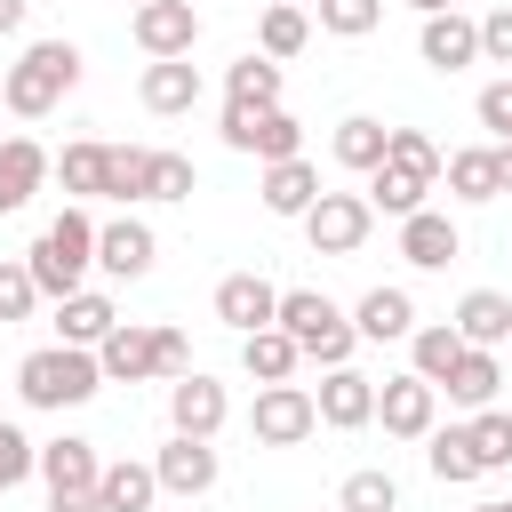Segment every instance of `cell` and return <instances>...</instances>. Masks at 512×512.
I'll use <instances>...</instances> for the list:
<instances>
[{"label":"cell","instance_id":"1","mask_svg":"<svg viewBox=\"0 0 512 512\" xmlns=\"http://www.w3.org/2000/svg\"><path fill=\"white\" fill-rule=\"evenodd\" d=\"M16 392H24V408H56L64 416V408L104 392V360L88 344H40V352L16 360Z\"/></svg>","mask_w":512,"mask_h":512},{"label":"cell","instance_id":"2","mask_svg":"<svg viewBox=\"0 0 512 512\" xmlns=\"http://www.w3.org/2000/svg\"><path fill=\"white\" fill-rule=\"evenodd\" d=\"M72 88H80V48H72V40H32V48L8 64L0 104H8L16 120H48Z\"/></svg>","mask_w":512,"mask_h":512},{"label":"cell","instance_id":"3","mask_svg":"<svg viewBox=\"0 0 512 512\" xmlns=\"http://www.w3.org/2000/svg\"><path fill=\"white\" fill-rule=\"evenodd\" d=\"M24 264H32V280H40V296H72V288H88V272H96V224H88V208H64V216H48V232L24 248Z\"/></svg>","mask_w":512,"mask_h":512},{"label":"cell","instance_id":"4","mask_svg":"<svg viewBox=\"0 0 512 512\" xmlns=\"http://www.w3.org/2000/svg\"><path fill=\"white\" fill-rule=\"evenodd\" d=\"M280 328L304 344V360H312V368H344V360H352V344H360L352 312H344V304H328L320 288H280Z\"/></svg>","mask_w":512,"mask_h":512},{"label":"cell","instance_id":"5","mask_svg":"<svg viewBox=\"0 0 512 512\" xmlns=\"http://www.w3.org/2000/svg\"><path fill=\"white\" fill-rule=\"evenodd\" d=\"M224 144L272 168V160H296V152H304V120H296L288 104H264V112H256V104H224Z\"/></svg>","mask_w":512,"mask_h":512},{"label":"cell","instance_id":"6","mask_svg":"<svg viewBox=\"0 0 512 512\" xmlns=\"http://www.w3.org/2000/svg\"><path fill=\"white\" fill-rule=\"evenodd\" d=\"M248 432H256V448H296V440H312V432H320V400H312L296 376H288V384H256Z\"/></svg>","mask_w":512,"mask_h":512},{"label":"cell","instance_id":"7","mask_svg":"<svg viewBox=\"0 0 512 512\" xmlns=\"http://www.w3.org/2000/svg\"><path fill=\"white\" fill-rule=\"evenodd\" d=\"M368 232H376V208H368V192H320V200L304 208V240H312L320 256H352Z\"/></svg>","mask_w":512,"mask_h":512},{"label":"cell","instance_id":"8","mask_svg":"<svg viewBox=\"0 0 512 512\" xmlns=\"http://www.w3.org/2000/svg\"><path fill=\"white\" fill-rule=\"evenodd\" d=\"M376 416H384L392 440H424V432L440 424V384H424L416 368H408V376H384V384H376Z\"/></svg>","mask_w":512,"mask_h":512},{"label":"cell","instance_id":"9","mask_svg":"<svg viewBox=\"0 0 512 512\" xmlns=\"http://www.w3.org/2000/svg\"><path fill=\"white\" fill-rule=\"evenodd\" d=\"M128 32H136L144 56H192L200 8H192V0H144V8H128Z\"/></svg>","mask_w":512,"mask_h":512},{"label":"cell","instance_id":"10","mask_svg":"<svg viewBox=\"0 0 512 512\" xmlns=\"http://www.w3.org/2000/svg\"><path fill=\"white\" fill-rule=\"evenodd\" d=\"M416 56H424L432 72H464V64H480V16H464V8L424 16V24H416Z\"/></svg>","mask_w":512,"mask_h":512},{"label":"cell","instance_id":"11","mask_svg":"<svg viewBox=\"0 0 512 512\" xmlns=\"http://www.w3.org/2000/svg\"><path fill=\"white\" fill-rule=\"evenodd\" d=\"M152 264H160V240H152L144 216H112V224H96V272H112V280H144Z\"/></svg>","mask_w":512,"mask_h":512},{"label":"cell","instance_id":"12","mask_svg":"<svg viewBox=\"0 0 512 512\" xmlns=\"http://www.w3.org/2000/svg\"><path fill=\"white\" fill-rule=\"evenodd\" d=\"M216 320H224L232 336H256V328L280 320V288H272L264 272H224V280H216Z\"/></svg>","mask_w":512,"mask_h":512},{"label":"cell","instance_id":"13","mask_svg":"<svg viewBox=\"0 0 512 512\" xmlns=\"http://www.w3.org/2000/svg\"><path fill=\"white\" fill-rule=\"evenodd\" d=\"M152 472H160V496H208L216 488V440H192V432H168V448L152 456Z\"/></svg>","mask_w":512,"mask_h":512},{"label":"cell","instance_id":"14","mask_svg":"<svg viewBox=\"0 0 512 512\" xmlns=\"http://www.w3.org/2000/svg\"><path fill=\"white\" fill-rule=\"evenodd\" d=\"M312 400H320V424H328V432L376 424V384H368L352 360H344V368H320V392H312Z\"/></svg>","mask_w":512,"mask_h":512},{"label":"cell","instance_id":"15","mask_svg":"<svg viewBox=\"0 0 512 512\" xmlns=\"http://www.w3.org/2000/svg\"><path fill=\"white\" fill-rule=\"evenodd\" d=\"M224 416H232V400H224V384H216V376H200V368H192V376H176V384H168V424H176V432L216 440V432H224Z\"/></svg>","mask_w":512,"mask_h":512},{"label":"cell","instance_id":"16","mask_svg":"<svg viewBox=\"0 0 512 512\" xmlns=\"http://www.w3.org/2000/svg\"><path fill=\"white\" fill-rule=\"evenodd\" d=\"M56 176V152L48 144H32V136H0V216H16V208H32V192Z\"/></svg>","mask_w":512,"mask_h":512},{"label":"cell","instance_id":"17","mask_svg":"<svg viewBox=\"0 0 512 512\" xmlns=\"http://www.w3.org/2000/svg\"><path fill=\"white\" fill-rule=\"evenodd\" d=\"M400 256H408L416 272H448V264L464 256V232H456V216H440V208H416V216H400Z\"/></svg>","mask_w":512,"mask_h":512},{"label":"cell","instance_id":"18","mask_svg":"<svg viewBox=\"0 0 512 512\" xmlns=\"http://www.w3.org/2000/svg\"><path fill=\"white\" fill-rule=\"evenodd\" d=\"M136 96H144V112H160V120L192 112V104H200V72H192V56H152L144 80H136Z\"/></svg>","mask_w":512,"mask_h":512},{"label":"cell","instance_id":"19","mask_svg":"<svg viewBox=\"0 0 512 512\" xmlns=\"http://www.w3.org/2000/svg\"><path fill=\"white\" fill-rule=\"evenodd\" d=\"M352 328H360V344H408L416 336V296L408 288H368L352 304Z\"/></svg>","mask_w":512,"mask_h":512},{"label":"cell","instance_id":"20","mask_svg":"<svg viewBox=\"0 0 512 512\" xmlns=\"http://www.w3.org/2000/svg\"><path fill=\"white\" fill-rule=\"evenodd\" d=\"M96 360H104V384H144V376H160V352H152V328H144V320H120V328L96 344Z\"/></svg>","mask_w":512,"mask_h":512},{"label":"cell","instance_id":"21","mask_svg":"<svg viewBox=\"0 0 512 512\" xmlns=\"http://www.w3.org/2000/svg\"><path fill=\"white\" fill-rule=\"evenodd\" d=\"M440 184L456 192V200H504V160H496V144H464V152H448V168H440Z\"/></svg>","mask_w":512,"mask_h":512},{"label":"cell","instance_id":"22","mask_svg":"<svg viewBox=\"0 0 512 512\" xmlns=\"http://www.w3.org/2000/svg\"><path fill=\"white\" fill-rule=\"evenodd\" d=\"M40 480H48V496H64V488H96V480H104L96 440H80V432L48 440V448H40Z\"/></svg>","mask_w":512,"mask_h":512},{"label":"cell","instance_id":"23","mask_svg":"<svg viewBox=\"0 0 512 512\" xmlns=\"http://www.w3.org/2000/svg\"><path fill=\"white\" fill-rule=\"evenodd\" d=\"M320 192H328V184H320V168H312L304 152L264 168V208H272V216H296V224H304V208H312Z\"/></svg>","mask_w":512,"mask_h":512},{"label":"cell","instance_id":"24","mask_svg":"<svg viewBox=\"0 0 512 512\" xmlns=\"http://www.w3.org/2000/svg\"><path fill=\"white\" fill-rule=\"evenodd\" d=\"M112 328H120V312H112V296H96V288H72V296L56 304V344H88V352H96Z\"/></svg>","mask_w":512,"mask_h":512},{"label":"cell","instance_id":"25","mask_svg":"<svg viewBox=\"0 0 512 512\" xmlns=\"http://www.w3.org/2000/svg\"><path fill=\"white\" fill-rule=\"evenodd\" d=\"M240 368L256 376V384H288L296 368H304V344L272 320V328H256V336H240Z\"/></svg>","mask_w":512,"mask_h":512},{"label":"cell","instance_id":"26","mask_svg":"<svg viewBox=\"0 0 512 512\" xmlns=\"http://www.w3.org/2000/svg\"><path fill=\"white\" fill-rule=\"evenodd\" d=\"M432 192H440L432 176H416V168H392V160L368 176V208H376V216H392V224H400V216H416V208H432Z\"/></svg>","mask_w":512,"mask_h":512},{"label":"cell","instance_id":"27","mask_svg":"<svg viewBox=\"0 0 512 512\" xmlns=\"http://www.w3.org/2000/svg\"><path fill=\"white\" fill-rule=\"evenodd\" d=\"M448 320H456V336H464V344H488V352H496V344H512V296H496V288H472Z\"/></svg>","mask_w":512,"mask_h":512},{"label":"cell","instance_id":"28","mask_svg":"<svg viewBox=\"0 0 512 512\" xmlns=\"http://www.w3.org/2000/svg\"><path fill=\"white\" fill-rule=\"evenodd\" d=\"M96 504H104V512H152V504H160V472L136 464V456H120V464H104Z\"/></svg>","mask_w":512,"mask_h":512},{"label":"cell","instance_id":"29","mask_svg":"<svg viewBox=\"0 0 512 512\" xmlns=\"http://www.w3.org/2000/svg\"><path fill=\"white\" fill-rule=\"evenodd\" d=\"M384 144H392L384 120H368V112H344V120H336V168L376 176V168H384Z\"/></svg>","mask_w":512,"mask_h":512},{"label":"cell","instance_id":"30","mask_svg":"<svg viewBox=\"0 0 512 512\" xmlns=\"http://www.w3.org/2000/svg\"><path fill=\"white\" fill-rule=\"evenodd\" d=\"M496 384H504V360H496L488 344H464V360L448 368V384H440V392H448L456 408H488V400H496Z\"/></svg>","mask_w":512,"mask_h":512},{"label":"cell","instance_id":"31","mask_svg":"<svg viewBox=\"0 0 512 512\" xmlns=\"http://www.w3.org/2000/svg\"><path fill=\"white\" fill-rule=\"evenodd\" d=\"M424 464H432L440 488L480 480V456H472V432H464V424H432V432H424Z\"/></svg>","mask_w":512,"mask_h":512},{"label":"cell","instance_id":"32","mask_svg":"<svg viewBox=\"0 0 512 512\" xmlns=\"http://www.w3.org/2000/svg\"><path fill=\"white\" fill-rule=\"evenodd\" d=\"M224 104H280V64L264 56V48H248V56H232L224 64Z\"/></svg>","mask_w":512,"mask_h":512},{"label":"cell","instance_id":"33","mask_svg":"<svg viewBox=\"0 0 512 512\" xmlns=\"http://www.w3.org/2000/svg\"><path fill=\"white\" fill-rule=\"evenodd\" d=\"M56 176H64V192H72V200H104V176H112V144H96V136L64 144V152H56Z\"/></svg>","mask_w":512,"mask_h":512},{"label":"cell","instance_id":"34","mask_svg":"<svg viewBox=\"0 0 512 512\" xmlns=\"http://www.w3.org/2000/svg\"><path fill=\"white\" fill-rule=\"evenodd\" d=\"M304 40H312V8L272 0V8H264V24H256V48H264L272 64H288V56H304Z\"/></svg>","mask_w":512,"mask_h":512},{"label":"cell","instance_id":"35","mask_svg":"<svg viewBox=\"0 0 512 512\" xmlns=\"http://www.w3.org/2000/svg\"><path fill=\"white\" fill-rule=\"evenodd\" d=\"M464 360V336H456V320H432V328H416L408 336V368L424 376V384H448V368Z\"/></svg>","mask_w":512,"mask_h":512},{"label":"cell","instance_id":"36","mask_svg":"<svg viewBox=\"0 0 512 512\" xmlns=\"http://www.w3.org/2000/svg\"><path fill=\"white\" fill-rule=\"evenodd\" d=\"M336 512H400V480H392L384 464H360V472H344Z\"/></svg>","mask_w":512,"mask_h":512},{"label":"cell","instance_id":"37","mask_svg":"<svg viewBox=\"0 0 512 512\" xmlns=\"http://www.w3.org/2000/svg\"><path fill=\"white\" fill-rule=\"evenodd\" d=\"M104 200H152V144H112Z\"/></svg>","mask_w":512,"mask_h":512},{"label":"cell","instance_id":"38","mask_svg":"<svg viewBox=\"0 0 512 512\" xmlns=\"http://www.w3.org/2000/svg\"><path fill=\"white\" fill-rule=\"evenodd\" d=\"M472 456H480V472H512V416L504 408H472Z\"/></svg>","mask_w":512,"mask_h":512},{"label":"cell","instance_id":"39","mask_svg":"<svg viewBox=\"0 0 512 512\" xmlns=\"http://www.w3.org/2000/svg\"><path fill=\"white\" fill-rule=\"evenodd\" d=\"M312 16H320V32H336V40H368V32L384 24V0H312Z\"/></svg>","mask_w":512,"mask_h":512},{"label":"cell","instance_id":"40","mask_svg":"<svg viewBox=\"0 0 512 512\" xmlns=\"http://www.w3.org/2000/svg\"><path fill=\"white\" fill-rule=\"evenodd\" d=\"M32 304H40V280H32V264H24V256H0V328L32 320Z\"/></svg>","mask_w":512,"mask_h":512},{"label":"cell","instance_id":"41","mask_svg":"<svg viewBox=\"0 0 512 512\" xmlns=\"http://www.w3.org/2000/svg\"><path fill=\"white\" fill-rule=\"evenodd\" d=\"M384 160H392V168H416V176H432V184H440V168H448V152H440V144H432L424 128H392Z\"/></svg>","mask_w":512,"mask_h":512},{"label":"cell","instance_id":"42","mask_svg":"<svg viewBox=\"0 0 512 512\" xmlns=\"http://www.w3.org/2000/svg\"><path fill=\"white\" fill-rule=\"evenodd\" d=\"M32 472H40V440H24V424H8V416H0V496H8V488H24Z\"/></svg>","mask_w":512,"mask_h":512},{"label":"cell","instance_id":"43","mask_svg":"<svg viewBox=\"0 0 512 512\" xmlns=\"http://www.w3.org/2000/svg\"><path fill=\"white\" fill-rule=\"evenodd\" d=\"M192 184H200V176H192V160L152 144V200H192Z\"/></svg>","mask_w":512,"mask_h":512},{"label":"cell","instance_id":"44","mask_svg":"<svg viewBox=\"0 0 512 512\" xmlns=\"http://www.w3.org/2000/svg\"><path fill=\"white\" fill-rule=\"evenodd\" d=\"M472 112H480V128H488L496 144H512V72H504V80H488Z\"/></svg>","mask_w":512,"mask_h":512},{"label":"cell","instance_id":"45","mask_svg":"<svg viewBox=\"0 0 512 512\" xmlns=\"http://www.w3.org/2000/svg\"><path fill=\"white\" fill-rule=\"evenodd\" d=\"M480 64H512V0L480 16Z\"/></svg>","mask_w":512,"mask_h":512},{"label":"cell","instance_id":"46","mask_svg":"<svg viewBox=\"0 0 512 512\" xmlns=\"http://www.w3.org/2000/svg\"><path fill=\"white\" fill-rule=\"evenodd\" d=\"M152 352H160V376H168V384H176V376H192V344H184V328H168V320H160V328H152Z\"/></svg>","mask_w":512,"mask_h":512},{"label":"cell","instance_id":"47","mask_svg":"<svg viewBox=\"0 0 512 512\" xmlns=\"http://www.w3.org/2000/svg\"><path fill=\"white\" fill-rule=\"evenodd\" d=\"M48 512H104V504H96V488H64V496H48Z\"/></svg>","mask_w":512,"mask_h":512},{"label":"cell","instance_id":"48","mask_svg":"<svg viewBox=\"0 0 512 512\" xmlns=\"http://www.w3.org/2000/svg\"><path fill=\"white\" fill-rule=\"evenodd\" d=\"M24 8H32V0H0V40H8V32H24Z\"/></svg>","mask_w":512,"mask_h":512},{"label":"cell","instance_id":"49","mask_svg":"<svg viewBox=\"0 0 512 512\" xmlns=\"http://www.w3.org/2000/svg\"><path fill=\"white\" fill-rule=\"evenodd\" d=\"M408 8H416V16H440V8H456V0H408Z\"/></svg>","mask_w":512,"mask_h":512},{"label":"cell","instance_id":"50","mask_svg":"<svg viewBox=\"0 0 512 512\" xmlns=\"http://www.w3.org/2000/svg\"><path fill=\"white\" fill-rule=\"evenodd\" d=\"M496 160H504V192H512V144H496Z\"/></svg>","mask_w":512,"mask_h":512},{"label":"cell","instance_id":"51","mask_svg":"<svg viewBox=\"0 0 512 512\" xmlns=\"http://www.w3.org/2000/svg\"><path fill=\"white\" fill-rule=\"evenodd\" d=\"M472 512H496V504H472Z\"/></svg>","mask_w":512,"mask_h":512},{"label":"cell","instance_id":"52","mask_svg":"<svg viewBox=\"0 0 512 512\" xmlns=\"http://www.w3.org/2000/svg\"><path fill=\"white\" fill-rule=\"evenodd\" d=\"M296 8H312V0H296Z\"/></svg>","mask_w":512,"mask_h":512},{"label":"cell","instance_id":"53","mask_svg":"<svg viewBox=\"0 0 512 512\" xmlns=\"http://www.w3.org/2000/svg\"><path fill=\"white\" fill-rule=\"evenodd\" d=\"M496 512H512V504H496Z\"/></svg>","mask_w":512,"mask_h":512},{"label":"cell","instance_id":"54","mask_svg":"<svg viewBox=\"0 0 512 512\" xmlns=\"http://www.w3.org/2000/svg\"><path fill=\"white\" fill-rule=\"evenodd\" d=\"M128 8H144V0H128Z\"/></svg>","mask_w":512,"mask_h":512}]
</instances>
